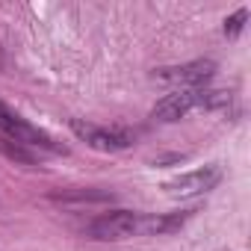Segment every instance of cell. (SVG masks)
I'll list each match as a JSON object with an SVG mask.
<instances>
[{
	"mask_svg": "<svg viewBox=\"0 0 251 251\" xmlns=\"http://www.w3.org/2000/svg\"><path fill=\"white\" fill-rule=\"evenodd\" d=\"M216 74V62L213 59H192L183 65H172V68H160L154 74L157 83L166 86H177V89H201L204 83H210Z\"/></svg>",
	"mask_w": 251,
	"mask_h": 251,
	"instance_id": "5",
	"label": "cell"
},
{
	"mask_svg": "<svg viewBox=\"0 0 251 251\" xmlns=\"http://www.w3.org/2000/svg\"><path fill=\"white\" fill-rule=\"evenodd\" d=\"M219 180H222V169L219 166H204V169H195V172H186V175L169 180L163 189L172 198H195V195L210 192Z\"/></svg>",
	"mask_w": 251,
	"mask_h": 251,
	"instance_id": "6",
	"label": "cell"
},
{
	"mask_svg": "<svg viewBox=\"0 0 251 251\" xmlns=\"http://www.w3.org/2000/svg\"><path fill=\"white\" fill-rule=\"evenodd\" d=\"M0 133H3L9 142H15V145L45 148V151H53V154L65 151V148L53 145V139H50L48 133H42L39 127H33V124H30V121H24L18 112H12V109L3 103V100H0Z\"/></svg>",
	"mask_w": 251,
	"mask_h": 251,
	"instance_id": "2",
	"label": "cell"
},
{
	"mask_svg": "<svg viewBox=\"0 0 251 251\" xmlns=\"http://www.w3.org/2000/svg\"><path fill=\"white\" fill-rule=\"evenodd\" d=\"M245 21H248V9H236L230 18H225V36H239L242 33V27H245Z\"/></svg>",
	"mask_w": 251,
	"mask_h": 251,
	"instance_id": "9",
	"label": "cell"
},
{
	"mask_svg": "<svg viewBox=\"0 0 251 251\" xmlns=\"http://www.w3.org/2000/svg\"><path fill=\"white\" fill-rule=\"evenodd\" d=\"M142 233V216L130 210H112L98 216L89 225V236L103 239V242H118V239H130Z\"/></svg>",
	"mask_w": 251,
	"mask_h": 251,
	"instance_id": "4",
	"label": "cell"
},
{
	"mask_svg": "<svg viewBox=\"0 0 251 251\" xmlns=\"http://www.w3.org/2000/svg\"><path fill=\"white\" fill-rule=\"evenodd\" d=\"M230 100L227 92H207V89H175L172 95H166L163 100H157V106L151 109V115L157 121H180L183 115H189L192 109H219Z\"/></svg>",
	"mask_w": 251,
	"mask_h": 251,
	"instance_id": "1",
	"label": "cell"
},
{
	"mask_svg": "<svg viewBox=\"0 0 251 251\" xmlns=\"http://www.w3.org/2000/svg\"><path fill=\"white\" fill-rule=\"evenodd\" d=\"M56 201H112V192H62V195H53Z\"/></svg>",
	"mask_w": 251,
	"mask_h": 251,
	"instance_id": "8",
	"label": "cell"
},
{
	"mask_svg": "<svg viewBox=\"0 0 251 251\" xmlns=\"http://www.w3.org/2000/svg\"><path fill=\"white\" fill-rule=\"evenodd\" d=\"M71 130L77 139H83L89 148L112 154V151H124L133 145V133L130 130H121V127H100V124L83 121V118H71Z\"/></svg>",
	"mask_w": 251,
	"mask_h": 251,
	"instance_id": "3",
	"label": "cell"
},
{
	"mask_svg": "<svg viewBox=\"0 0 251 251\" xmlns=\"http://www.w3.org/2000/svg\"><path fill=\"white\" fill-rule=\"evenodd\" d=\"M195 210H180V213H169V216H142V233L145 236H163V233H175L180 230L189 216Z\"/></svg>",
	"mask_w": 251,
	"mask_h": 251,
	"instance_id": "7",
	"label": "cell"
}]
</instances>
